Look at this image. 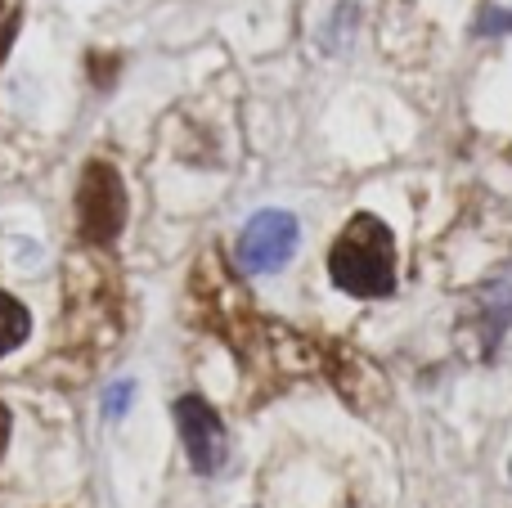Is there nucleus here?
I'll list each match as a JSON object with an SVG mask.
<instances>
[{"label":"nucleus","instance_id":"7ed1b4c3","mask_svg":"<svg viewBox=\"0 0 512 508\" xmlns=\"http://www.w3.org/2000/svg\"><path fill=\"white\" fill-rule=\"evenodd\" d=\"M297 243H301L297 216L270 207V212H256L252 221L243 225L239 248H234V261H239L243 275H274V270H283L292 261Z\"/></svg>","mask_w":512,"mask_h":508},{"label":"nucleus","instance_id":"0eeeda50","mask_svg":"<svg viewBox=\"0 0 512 508\" xmlns=\"http://www.w3.org/2000/svg\"><path fill=\"white\" fill-rule=\"evenodd\" d=\"M472 32H477V36L512 32V9H495V5H486V9L477 14V23H472Z\"/></svg>","mask_w":512,"mask_h":508},{"label":"nucleus","instance_id":"20e7f679","mask_svg":"<svg viewBox=\"0 0 512 508\" xmlns=\"http://www.w3.org/2000/svg\"><path fill=\"white\" fill-rule=\"evenodd\" d=\"M176 428L185 441V455L194 464V473L212 477L221 473L225 455H230V441H225V423L203 396H180L176 401Z\"/></svg>","mask_w":512,"mask_h":508},{"label":"nucleus","instance_id":"9d476101","mask_svg":"<svg viewBox=\"0 0 512 508\" xmlns=\"http://www.w3.org/2000/svg\"><path fill=\"white\" fill-rule=\"evenodd\" d=\"M5 446H9V410L0 401V455H5Z\"/></svg>","mask_w":512,"mask_h":508},{"label":"nucleus","instance_id":"423d86ee","mask_svg":"<svg viewBox=\"0 0 512 508\" xmlns=\"http://www.w3.org/2000/svg\"><path fill=\"white\" fill-rule=\"evenodd\" d=\"M27 329H32V315H27V306L18 302V297L0 293V356H9V351H14L18 342L27 338Z\"/></svg>","mask_w":512,"mask_h":508},{"label":"nucleus","instance_id":"1a4fd4ad","mask_svg":"<svg viewBox=\"0 0 512 508\" xmlns=\"http://www.w3.org/2000/svg\"><path fill=\"white\" fill-rule=\"evenodd\" d=\"M14 32H18V9L0 5V59L9 54V41H14Z\"/></svg>","mask_w":512,"mask_h":508},{"label":"nucleus","instance_id":"6e6552de","mask_svg":"<svg viewBox=\"0 0 512 508\" xmlns=\"http://www.w3.org/2000/svg\"><path fill=\"white\" fill-rule=\"evenodd\" d=\"M131 396H135V383H113L104 392V414L108 419H122L126 410H131Z\"/></svg>","mask_w":512,"mask_h":508},{"label":"nucleus","instance_id":"f257e3e1","mask_svg":"<svg viewBox=\"0 0 512 508\" xmlns=\"http://www.w3.org/2000/svg\"><path fill=\"white\" fill-rule=\"evenodd\" d=\"M328 275L351 297L396 293V239H391L387 221L373 212H355L328 248Z\"/></svg>","mask_w":512,"mask_h":508},{"label":"nucleus","instance_id":"f03ea898","mask_svg":"<svg viewBox=\"0 0 512 508\" xmlns=\"http://www.w3.org/2000/svg\"><path fill=\"white\" fill-rule=\"evenodd\" d=\"M126 225V185L113 162H86L77 185V230L86 243L108 248Z\"/></svg>","mask_w":512,"mask_h":508},{"label":"nucleus","instance_id":"39448f33","mask_svg":"<svg viewBox=\"0 0 512 508\" xmlns=\"http://www.w3.org/2000/svg\"><path fill=\"white\" fill-rule=\"evenodd\" d=\"M328 374H333L337 392L346 396V401L355 405V410H373V405L387 401V378H382V369L373 365V360L355 356L351 347H337L333 360H328Z\"/></svg>","mask_w":512,"mask_h":508}]
</instances>
